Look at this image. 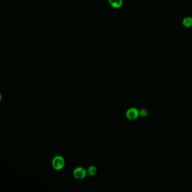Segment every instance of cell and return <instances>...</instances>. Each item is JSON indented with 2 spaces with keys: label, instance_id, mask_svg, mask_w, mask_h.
<instances>
[{
  "label": "cell",
  "instance_id": "obj_4",
  "mask_svg": "<svg viewBox=\"0 0 192 192\" xmlns=\"http://www.w3.org/2000/svg\"><path fill=\"white\" fill-rule=\"evenodd\" d=\"M110 5L114 9H119L123 5V0H108Z\"/></svg>",
  "mask_w": 192,
  "mask_h": 192
},
{
  "label": "cell",
  "instance_id": "obj_2",
  "mask_svg": "<svg viewBox=\"0 0 192 192\" xmlns=\"http://www.w3.org/2000/svg\"><path fill=\"white\" fill-rule=\"evenodd\" d=\"M126 115L128 120H135L139 117V110L135 108H130L127 110Z\"/></svg>",
  "mask_w": 192,
  "mask_h": 192
},
{
  "label": "cell",
  "instance_id": "obj_5",
  "mask_svg": "<svg viewBox=\"0 0 192 192\" xmlns=\"http://www.w3.org/2000/svg\"><path fill=\"white\" fill-rule=\"evenodd\" d=\"M183 25L186 28H190L192 26V18L191 17H186L183 20Z\"/></svg>",
  "mask_w": 192,
  "mask_h": 192
},
{
  "label": "cell",
  "instance_id": "obj_1",
  "mask_svg": "<svg viewBox=\"0 0 192 192\" xmlns=\"http://www.w3.org/2000/svg\"><path fill=\"white\" fill-rule=\"evenodd\" d=\"M65 165V161L63 157L60 156H58L54 157L53 162L52 166L54 170L59 171L64 167Z\"/></svg>",
  "mask_w": 192,
  "mask_h": 192
},
{
  "label": "cell",
  "instance_id": "obj_6",
  "mask_svg": "<svg viewBox=\"0 0 192 192\" xmlns=\"http://www.w3.org/2000/svg\"><path fill=\"white\" fill-rule=\"evenodd\" d=\"M97 168L95 167V166H90L89 167L87 170V174L89 175V176H95V175L97 173Z\"/></svg>",
  "mask_w": 192,
  "mask_h": 192
},
{
  "label": "cell",
  "instance_id": "obj_7",
  "mask_svg": "<svg viewBox=\"0 0 192 192\" xmlns=\"http://www.w3.org/2000/svg\"><path fill=\"white\" fill-rule=\"evenodd\" d=\"M148 114V110L145 109V108H142L139 110V116L141 117H146Z\"/></svg>",
  "mask_w": 192,
  "mask_h": 192
},
{
  "label": "cell",
  "instance_id": "obj_3",
  "mask_svg": "<svg viewBox=\"0 0 192 192\" xmlns=\"http://www.w3.org/2000/svg\"><path fill=\"white\" fill-rule=\"evenodd\" d=\"M87 174L86 170L83 167H81L76 168L73 171L74 177L78 180H81L84 179Z\"/></svg>",
  "mask_w": 192,
  "mask_h": 192
}]
</instances>
